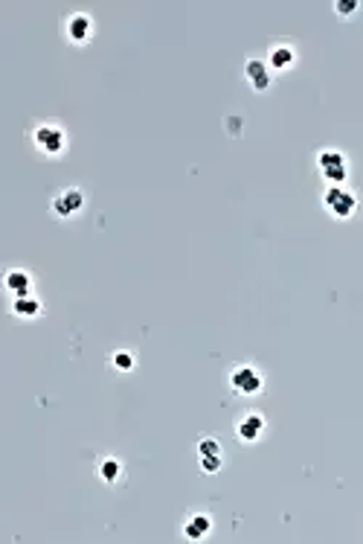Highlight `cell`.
<instances>
[{
  "label": "cell",
  "mask_w": 363,
  "mask_h": 544,
  "mask_svg": "<svg viewBox=\"0 0 363 544\" xmlns=\"http://www.w3.org/2000/svg\"><path fill=\"white\" fill-rule=\"evenodd\" d=\"M323 207H326L328 216L343 222V219H352L357 212V198H355V193H349L346 186H328L326 195H323Z\"/></svg>",
  "instance_id": "6da1fadb"
},
{
  "label": "cell",
  "mask_w": 363,
  "mask_h": 544,
  "mask_svg": "<svg viewBox=\"0 0 363 544\" xmlns=\"http://www.w3.org/2000/svg\"><path fill=\"white\" fill-rule=\"evenodd\" d=\"M32 143H35V149H38L41 155L56 157V155H61L64 146H67V134H64L61 126L44 123V126H38V128L32 131Z\"/></svg>",
  "instance_id": "7a4b0ae2"
},
{
  "label": "cell",
  "mask_w": 363,
  "mask_h": 544,
  "mask_svg": "<svg viewBox=\"0 0 363 544\" xmlns=\"http://www.w3.org/2000/svg\"><path fill=\"white\" fill-rule=\"evenodd\" d=\"M317 169L331 186H340V181H346V175H349V160L337 149H323L317 155Z\"/></svg>",
  "instance_id": "3957f363"
},
{
  "label": "cell",
  "mask_w": 363,
  "mask_h": 544,
  "mask_svg": "<svg viewBox=\"0 0 363 544\" xmlns=\"http://www.w3.org/2000/svg\"><path fill=\"white\" fill-rule=\"evenodd\" d=\"M230 385H233V390H235L238 396H256V393H262V387H264V378H262V373H259L256 367L241 364V367H235V370L230 373Z\"/></svg>",
  "instance_id": "277c9868"
},
{
  "label": "cell",
  "mask_w": 363,
  "mask_h": 544,
  "mask_svg": "<svg viewBox=\"0 0 363 544\" xmlns=\"http://www.w3.org/2000/svg\"><path fill=\"white\" fill-rule=\"evenodd\" d=\"M82 207H85L82 189H64V193H59V195L53 198V204H50L53 216H59V219H73Z\"/></svg>",
  "instance_id": "5b68a950"
},
{
  "label": "cell",
  "mask_w": 363,
  "mask_h": 544,
  "mask_svg": "<svg viewBox=\"0 0 363 544\" xmlns=\"http://www.w3.org/2000/svg\"><path fill=\"white\" fill-rule=\"evenodd\" d=\"M245 79L250 82V87L253 90H268L271 87V67H268V61H259V59H247V64H245Z\"/></svg>",
  "instance_id": "8992f818"
},
{
  "label": "cell",
  "mask_w": 363,
  "mask_h": 544,
  "mask_svg": "<svg viewBox=\"0 0 363 544\" xmlns=\"http://www.w3.org/2000/svg\"><path fill=\"white\" fill-rule=\"evenodd\" d=\"M235 431H238V440H241V442H256V440L262 437V431H264V419H262V413L247 411L245 416L238 419Z\"/></svg>",
  "instance_id": "52a82bcc"
},
{
  "label": "cell",
  "mask_w": 363,
  "mask_h": 544,
  "mask_svg": "<svg viewBox=\"0 0 363 544\" xmlns=\"http://www.w3.org/2000/svg\"><path fill=\"white\" fill-rule=\"evenodd\" d=\"M4 286L12 297H27V294H32V277L27 271H9Z\"/></svg>",
  "instance_id": "ba28073f"
},
{
  "label": "cell",
  "mask_w": 363,
  "mask_h": 544,
  "mask_svg": "<svg viewBox=\"0 0 363 544\" xmlns=\"http://www.w3.org/2000/svg\"><path fill=\"white\" fill-rule=\"evenodd\" d=\"M90 32H93V20L87 18V15H70V20H67V35H70V41H76V44H85L87 38H90Z\"/></svg>",
  "instance_id": "9c48e42d"
},
{
  "label": "cell",
  "mask_w": 363,
  "mask_h": 544,
  "mask_svg": "<svg viewBox=\"0 0 363 544\" xmlns=\"http://www.w3.org/2000/svg\"><path fill=\"white\" fill-rule=\"evenodd\" d=\"M12 315L15 318H23V320H32L41 315V300L35 294H27V297H12Z\"/></svg>",
  "instance_id": "30bf717a"
},
{
  "label": "cell",
  "mask_w": 363,
  "mask_h": 544,
  "mask_svg": "<svg viewBox=\"0 0 363 544\" xmlns=\"http://www.w3.org/2000/svg\"><path fill=\"white\" fill-rule=\"evenodd\" d=\"M209 530H212V518H209V515H204V512L192 515L189 521L183 524V536H186V538H192V541H201Z\"/></svg>",
  "instance_id": "8fae6325"
},
{
  "label": "cell",
  "mask_w": 363,
  "mask_h": 544,
  "mask_svg": "<svg viewBox=\"0 0 363 544\" xmlns=\"http://www.w3.org/2000/svg\"><path fill=\"white\" fill-rule=\"evenodd\" d=\"M294 61H297V53L290 44H276L268 56V67H273V70H288Z\"/></svg>",
  "instance_id": "7c38bea8"
},
{
  "label": "cell",
  "mask_w": 363,
  "mask_h": 544,
  "mask_svg": "<svg viewBox=\"0 0 363 544\" xmlns=\"http://www.w3.org/2000/svg\"><path fill=\"white\" fill-rule=\"evenodd\" d=\"M99 478H102L105 483H116L119 478H123V463H119L116 457H105V460L99 463Z\"/></svg>",
  "instance_id": "4fadbf2b"
},
{
  "label": "cell",
  "mask_w": 363,
  "mask_h": 544,
  "mask_svg": "<svg viewBox=\"0 0 363 544\" xmlns=\"http://www.w3.org/2000/svg\"><path fill=\"white\" fill-rule=\"evenodd\" d=\"M212 454H221V445H218V440H212V437H204L198 442V457H212Z\"/></svg>",
  "instance_id": "5bb4252c"
},
{
  "label": "cell",
  "mask_w": 363,
  "mask_h": 544,
  "mask_svg": "<svg viewBox=\"0 0 363 544\" xmlns=\"http://www.w3.org/2000/svg\"><path fill=\"white\" fill-rule=\"evenodd\" d=\"M357 0H337V4H334V12L337 15H340V18H349V15H355L357 12Z\"/></svg>",
  "instance_id": "9a60e30c"
},
{
  "label": "cell",
  "mask_w": 363,
  "mask_h": 544,
  "mask_svg": "<svg viewBox=\"0 0 363 544\" xmlns=\"http://www.w3.org/2000/svg\"><path fill=\"white\" fill-rule=\"evenodd\" d=\"M113 367L123 370V373L134 370V356H131V352H116V356H113Z\"/></svg>",
  "instance_id": "2e32d148"
},
{
  "label": "cell",
  "mask_w": 363,
  "mask_h": 544,
  "mask_svg": "<svg viewBox=\"0 0 363 544\" xmlns=\"http://www.w3.org/2000/svg\"><path fill=\"white\" fill-rule=\"evenodd\" d=\"M201 460V469L207 471V475H215L218 469H221V454H212V457H198Z\"/></svg>",
  "instance_id": "e0dca14e"
}]
</instances>
